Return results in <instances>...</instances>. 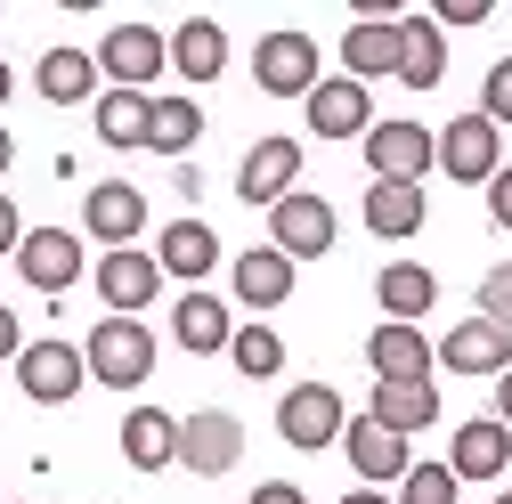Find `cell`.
<instances>
[{"instance_id": "60d3db41", "label": "cell", "mask_w": 512, "mask_h": 504, "mask_svg": "<svg viewBox=\"0 0 512 504\" xmlns=\"http://www.w3.org/2000/svg\"><path fill=\"white\" fill-rule=\"evenodd\" d=\"M25 342H17V309H0V358H17Z\"/></svg>"}, {"instance_id": "5b68a950", "label": "cell", "mask_w": 512, "mask_h": 504, "mask_svg": "<svg viewBox=\"0 0 512 504\" xmlns=\"http://www.w3.org/2000/svg\"><path fill=\"white\" fill-rule=\"evenodd\" d=\"M431 147H439V171H447V179H464V187H488V179H496V163H504V155H496V122H488V114H456Z\"/></svg>"}, {"instance_id": "484cf974", "label": "cell", "mask_w": 512, "mask_h": 504, "mask_svg": "<svg viewBox=\"0 0 512 504\" xmlns=\"http://www.w3.org/2000/svg\"><path fill=\"white\" fill-rule=\"evenodd\" d=\"M33 90H41L49 106H82V98L98 90V57H90V49H49L41 66H33Z\"/></svg>"}, {"instance_id": "ab89813d", "label": "cell", "mask_w": 512, "mask_h": 504, "mask_svg": "<svg viewBox=\"0 0 512 504\" xmlns=\"http://www.w3.org/2000/svg\"><path fill=\"white\" fill-rule=\"evenodd\" d=\"M496 423H504V431H512V366H504V374H496Z\"/></svg>"}, {"instance_id": "603a6c76", "label": "cell", "mask_w": 512, "mask_h": 504, "mask_svg": "<svg viewBox=\"0 0 512 504\" xmlns=\"http://www.w3.org/2000/svg\"><path fill=\"white\" fill-rule=\"evenodd\" d=\"M342 66H350V82L399 74V17H358L350 41H342Z\"/></svg>"}, {"instance_id": "83f0119b", "label": "cell", "mask_w": 512, "mask_h": 504, "mask_svg": "<svg viewBox=\"0 0 512 504\" xmlns=\"http://www.w3.org/2000/svg\"><path fill=\"white\" fill-rule=\"evenodd\" d=\"M423 212H431L423 187H407V179H374V187H366V228H374V236H415Z\"/></svg>"}, {"instance_id": "4dcf8cb0", "label": "cell", "mask_w": 512, "mask_h": 504, "mask_svg": "<svg viewBox=\"0 0 512 504\" xmlns=\"http://www.w3.org/2000/svg\"><path fill=\"white\" fill-rule=\"evenodd\" d=\"M196 139H204V106H196V98H155L147 147H155V155H187Z\"/></svg>"}, {"instance_id": "7bdbcfd3", "label": "cell", "mask_w": 512, "mask_h": 504, "mask_svg": "<svg viewBox=\"0 0 512 504\" xmlns=\"http://www.w3.org/2000/svg\"><path fill=\"white\" fill-rule=\"evenodd\" d=\"M9 155H17V147H9V131H0V171H9Z\"/></svg>"}, {"instance_id": "d6986e66", "label": "cell", "mask_w": 512, "mask_h": 504, "mask_svg": "<svg viewBox=\"0 0 512 504\" xmlns=\"http://www.w3.org/2000/svg\"><path fill=\"white\" fill-rule=\"evenodd\" d=\"M155 269H163V277H212V269H220V236H212L204 220H171V228L155 236Z\"/></svg>"}, {"instance_id": "4fadbf2b", "label": "cell", "mask_w": 512, "mask_h": 504, "mask_svg": "<svg viewBox=\"0 0 512 504\" xmlns=\"http://www.w3.org/2000/svg\"><path fill=\"white\" fill-rule=\"evenodd\" d=\"M293 179H301V147L293 139H261V147L244 155V171H236V196L244 204H285Z\"/></svg>"}, {"instance_id": "f546056e", "label": "cell", "mask_w": 512, "mask_h": 504, "mask_svg": "<svg viewBox=\"0 0 512 504\" xmlns=\"http://www.w3.org/2000/svg\"><path fill=\"white\" fill-rule=\"evenodd\" d=\"M171 66H179L187 82H212V74L228 66V33H220L212 17H187V25L171 33Z\"/></svg>"}, {"instance_id": "d4e9b609", "label": "cell", "mask_w": 512, "mask_h": 504, "mask_svg": "<svg viewBox=\"0 0 512 504\" xmlns=\"http://www.w3.org/2000/svg\"><path fill=\"white\" fill-rule=\"evenodd\" d=\"M374 301H382V309H391V326H415V318H423V309L439 301V277H431L423 261H391V269H382V277H374Z\"/></svg>"}, {"instance_id": "8992f818", "label": "cell", "mask_w": 512, "mask_h": 504, "mask_svg": "<svg viewBox=\"0 0 512 504\" xmlns=\"http://www.w3.org/2000/svg\"><path fill=\"white\" fill-rule=\"evenodd\" d=\"M252 82H261L269 98H309L317 90V41L309 33H269L261 49H252Z\"/></svg>"}, {"instance_id": "277c9868", "label": "cell", "mask_w": 512, "mask_h": 504, "mask_svg": "<svg viewBox=\"0 0 512 504\" xmlns=\"http://www.w3.org/2000/svg\"><path fill=\"white\" fill-rule=\"evenodd\" d=\"M17 383H25V399H41V407H66V399L90 383V366H82L74 342H25V350H17Z\"/></svg>"}, {"instance_id": "1f68e13d", "label": "cell", "mask_w": 512, "mask_h": 504, "mask_svg": "<svg viewBox=\"0 0 512 504\" xmlns=\"http://www.w3.org/2000/svg\"><path fill=\"white\" fill-rule=\"evenodd\" d=\"M228 350H236V374H252V383H269V374L285 366V342H277L269 326H236Z\"/></svg>"}, {"instance_id": "d590c367", "label": "cell", "mask_w": 512, "mask_h": 504, "mask_svg": "<svg viewBox=\"0 0 512 504\" xmlns=\"http://www.w3.org/2000/svg\"><path fill=\"white\" fill-rule=\"evenodd\" d=\"M488 220L512 228V163H496V179H488Z\"/></svg>"}, {"instance_id": "f1b7e54d", "label": "cell", "mask_w": 512, "mask_h": 504, "mask_svg": "<svg viewBox=\"0 0 512 504\" xmlns=\"http://www.w3.org/2000/svg\"><path fill=\"white\" fill-rule=\"evenodd\" d=\"M90 122H98V139H106V147H147L155 98H147V90H106V98L90 106Z\"/></svg>"}, {"instance_id": "9a60e30c", "label": "cell", "mask_w": 512, "mask_h": 504, "mask_svg": "<svg viewBox=\"0 0 512 504\" xmlns=\"http://www.w3.org/2000/svg\"><path fill=\"white\" fill-rule=\"evenodd\" d=\"M366 114H374V98H366V82H350V74L309 90V131H317V139H358V131H374Z\"/></svg>"}, {"instance_id": "ffe728a7", "label": "cell", "mask_w": 512, "mask_h": 504, "mask_svg": "<svg viewBox=\"0 0 512 504\" xmlns=\"http://www.w3.org/2000/svg\"><path fill=\"white\" fill-rule=\"evenodd\" d=\"M285 293H293V261H285L277 244L236 252V301L244 309H285Z\"/></svg>"}, {"instance_id": "ac0fdd59", "label": "cell", "mask_w": 512, "mask_h": 504, "mask_svg": "<svg viewBox=\"0 0 512 504\" xmlns=\"http://www.w3.org/2000/svg\"><path fill=\"white\" fill-rule=\"evenodd\" d=\"M512 464V431L496 423V415H472L464 431H456V456H447V472L456 480H496Z\"/></svg>"}, {"instance_id": "44dd1931", "label": "cell", "mask_w": 512, "mask_h": 504, "mask_svg": "<svg viewBox=\"0 0 512 504\" xmlns=\"http://www.w3.org/2000/svg\"><path fill=\"white\" fill-rule=\"evenodd\" d=\"M228 334H236V318H228L212 293H179V301H171V342H179V350L212 358V350H228Z\"/></svg>"}, {"instance_id": "f6af8a7d", "label": "cell", "mask_w": 512, "mask_h": 504, "mask_svg": "<svg viewBox=\"0 0 512 504\" xmlns=\"http://www.w3.org/2000/svg\"><path fill=\"white\" fill-rule=\"evenodd\" d=\"M496 504H512V488H504V496H496Z\"/></svg>"}, {"instance_id": "cb8c5ba5", "label": "cell", "mask_w": 512, "mask_h": 504, "mask_svg": "<svg viewBox=\"0 0 512 504\" xmlns=\"http://www.w3.org/2000/svg\"><path fill=\"white\" fill-rule=\"evenodd\" d=\"M122 456H131L139 472L179 464V423H171L163 407H131V415H122Z\"/></svg>"}, {"instance_id": "4316f807", "label": "cell", "mask_w": 512, "mask_h": 504, "mask_svg": "<svg viewBox=\"0 0 512 504\" xmlns=\"http://www.w3.org/2000/svg\"><path fill=\"white\" fill-rule=\"evenodd\" d=\"M439 74H447L439 25H431V17H399V82H407V90H439Z\"/></svg>"}, {"instance_id": "5bb4252c", "label": "cell", "mask_w": 512, "mask_h": 504, "mask_svg": "<svg viewBox=\"0 0 512 504\" xmlns=\"http://www.w3.org/2000/svg\"><path fill=\"white\" fill-rule=\"evenodd\" d=\"M366 366H374V383H431L423 326H374L366 334Z\"/></svg>"}, {"instance_id": "7a4b0ae2", "label": "cell", "mask_w": 512, "mask_h": 504, "mask_svg": "<svg viewBox=\"0 0 512 504\" xmlns=\"http://www.w3.org/2000/svg\"><path fill=\"white\" fill-rule=\"evenodd\" d=\"M269 244L285 252V261H317V252H334V204L309 196V187H293L285 204H269Z\"/></svg>"}, {"instance_id": "e575fe53", "label": "cell", "mask_w": 512, "mask_h": 504, "mask_svg": "<svg viewBox=\"0 0 512 504\" xmlns=\"http://www.w3.org/2000/svg\"><path fill=\"white\" fill-rule=\"evenodd\" d=\"M480 114L496 122V131L512 122V57H496V66H488V82H480Z\"/></svg>"}, {"instance_id": "6da1fadb", "label": "cell", "mask_w": 512, "mask_h": 504, "mask_svg": "<svg viewBox=\"0 0 512 504\" xmlns=\"http://www.w3.org/2000/svg\"><path fill=\"white\" fill-rule=\"evenodd\" d=\"M82 366H90V383H106V391H139L147 374H155V334L139 318H98Z\"/></svg>"}, {"instance_id": "e0dca14e", "label": "cell", "mask_w": 512, "mask_h": 504, "mask_svg": "<svg viewBox=\"0 0 512 504\" xmlns=\"http://www.w3.org/2000/svg\"><path fill=\"white\" fill-rule=\"evenodd\" d=\"M366 423L399 431V439L431 431V423H439V383H374V407H366Z\"/></svg>"}, {"instance_id": "52a82bcc", "label": "cell", "mask_w": 512, "mask_h": 504, "mask_svg": "<svg viewBox=\"0 0 512 504\" xmlns=\"http://www.w3.org/2000/svg\"><path fill=\"white\" fill-rule=\"evenodd\" d=\"M366 163H374V179H407V187H423V171L439 163V147H431L423 122H374V131H366Z\"/></svg>"}, {"instance_id": "9c48e42d", "label": "cell", "mask_w": 512, "mask_h": 504, "mask_svg": "<svg viewBox=\"0 0 512 504\" xmlns=\"http://www.w3.org/2000/svg\"><path fill=\"white\" fill-rule=\"evenodd\" d=\"M236 456H244V423H236V415L204 407V415H187V423H179V464H187V472L220 480V472H228Z\"/></svg>"}, {"instance_id": "8fae6325", "label": "cell", "mask_w": 512, "mask_h": 504, "mask_svg": "<svg viewBox=\"0 0 512 504\" xmlns=\"http://www.w3.org/2000/svg\"><path fill=\"white\" fill-rule=\"evenodd\" d=\"M277 431H285V448H334L342 439V399L326 383H301L277 399Z\"/></svg>"}, {"instance_id": "8d00e7d4", "label": "cell", "mask_w": 512, "mask_h": 504, "mask_svg": "<svg viewBox=\"0 0 512 504\" xmlns=\"http://www.w3.org/2000/svg\"><path fill=\"white\" fill-rule=\"evenodd\" d=\"M488 17V0H439L431 9V25H480Z\"/></svg>"}, {"instance_id": "ba28073f", "label": "cell", "mask_w": 512, "mask_h": 504, "mask_svg": "<svg viewBox=\"0 0 512 504\" xmlns=\"http://www.w3.org/2000/svg\"><path fill=\"white\" fill-rule=\"evenodd\" d=\"M17 269H25L33 293H66V285L82 277V236H74V228H25Z\"/></svg>"}, {"instance_id": "b9f144b4", "label": "cell", "mask_w": 512, "mask_h": 504, "mask_svg": "<svg viewBox=\"0 0 512 504\" xmlns=\"http://www.w3.org/2000/svg\"><path fill=\"white\" fill-rule=\"evenodd\" d=\"M342 504H391V496H382V488H358V496H342Z\"/></svg>"}, {"instance_id": "7c38bea8", "label": "cell", "mask_w": 512, "mask_h": 504, "mask_svg": "<svg viewBox=\"0 0 512 504\" xmlns=\"http://www.w3.org/2000/svg\"><path fill=\"white\" fill-rule=\"evenodd\" d=\"M155 285H163V269H155V252H139V244H122V252H106V261H98V301L114 309V318L147 309Z\"/></svg>"}, {"instance_id": "7402d4cb", "label": "cell", "mask_w": 512, "mask_h": 504, "mask_svg": "<svg viewBox=\"0 0 512 504\" xmlns=\"http://www.w3.org/2000/svg\"><path fill=\"white\" fill-rule=\"evenodd\" d=\"M439 366H447V374H504V366H512V342H504L488 318H464L456 334L439 342Z\"/></svg>"}, {"instance_id": "ee69618b", "label": "cell", "mask_w": 512, "mask_h": 504, "mask_svg": "<svg viewBox=\"0 0 512 504\" xmlns=\"http://www.w3.org/2000/svg\"><path fill=\"white\" fill-rule=\"evenodd\" d=\"M0 98H9V66H0Z\"/></svg>"}, {"instance_id": "d6a6232c", "label": "cell", "mask_w": 512, "mask_h": 504, "mask_svg": "<svg viewBox=\"0 0 512 504\" xmlns=\"http://www.w3.org/2000/svg\"><path fill=\"white\" fill-rule=\"evenodd\" d=\"M456 472L447 464H407V480H399V504H456Z\"/></svg>"}, {"instance_id": "f35d334b", "label": "cell", "mask_w": 512, "mask_h": 504, "mask_svg": "<svg viewBox=\"0 0 512 504\" xmlns=\"http://www.w3.org/2000/svg\"><path fill=\"white\" fill-rule=\"evenodd\" d=\"M17 244H25V220H17L9 196H0V252H17Z\"/></svg>"}, {"instance_id": "2e32d148", "label": "cell", "mask_w": 512, "mask_h": 504, "mask_svg": "<svg viewBox=\"0 0 512 504\" xmlns=\"http://www.w3.org/2000/svg\"><path fill=\"white\" fill-rule=\"evenodd\" d=\"M342 448H350V464H358V480H366V488L407 480V464H415V456H407V439H399V431H382V423H366V415H358V423H342Z\"/></svg>"}, {"instance_id": "74e56055", "label": "cell", "mask_w": 512, "mask_h": 504, "mask_svg": "<svg viewBox=\"0 0 512 504\" xmlns=\"http://www.w3.org/2000/svg\"><path fill=\"white\" fill-rule=\"evenodd\" d=\"M252 504H309L293 480H261V488H252Z\"/></svg>"}, {"instance_id": "3957f363", "label": "cell", "mask_w": 512, "mask_h": 504, "mask_svg": "<svg viewBox=\"0 0 512 504\" xmlns=\"http://www.w3.org/2000/svg\"><path fill=\"white\" fill-rule=\"evenodd\" d=\"M90 57H98V74H106L114 90H147V82L171 66V41H163L155 25H114Z\"/></svg>"}, {"instance_id": "836d02e7", "label": "cell", "mask_w": 512, "mask_h": 504, "mask_svg": "<svg viewBox=\"0 0 512 504\" xmlns=\"http://www.w3.org/2000/svg\"><path fill=\"white\" fill-rule=\"evenodd\" d=\"M480 318H488V326H496V334L512 342V261L480 277Z\"/></svg>"}, {"instance_id": "30bf717a", "label": "cell", "mask_w": 512, "mask_h": 504, "mask_svg": "<svg viewBox=\"0 0 512 504\" xmlns=\"http://www.w3.org/2000/svg\"><path fill=\"white\" fill-rule=\"evenodd\" d=\"M82 228H90L106 252H122V244L147 228V196H139L131 179H98L90 196H82Z\"/></svg>"}]
</instances>
